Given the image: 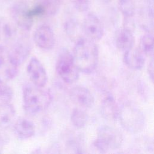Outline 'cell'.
I'll return each mask as SVG.
<instances>
[{
    "label": "cell",
    "mask_w": 154,
    "mask_h": 154,
    "mask_svg": "<svg viewBox=\"0 0 154 154\" xmlns=\"http://www.w3.org/2000/svg\"><path fill=\"white\" fill-rule=\"evenodd\" d=\"M4 138H3L1 134L0 133V153H1V152H2V150L4 147Z\"/></svg>",
    "instance_id": "obj_28"
},
{
    "label": "cell",
    "mask_w": 154,
    "mask_h": 154,
    "mask_svg": "<svg viewBox=\"0 0 154 154\" xmlns=\"http://www.w3.org/2000/svg\"><path fill=\"white\" fill-rule=\"evenodd\" d=\"M118 119L122 128L130 134H139L145 128L146 118L143 112L131 102L125 103L119 107Z\"/></svg>",
    "instance_id": "obj_3"
},
{
    "label": "cell",
    "mask_w": 154,
    "mask_h": 154,
    "mask_svg": "<svg viewBox=\"0 0 154 154\" xmlns=\"http://www.w3.org/2000/svg\"><path fill=\"white\" fill-rule=\"evenodd\" d=\"M74 8L79 12H87L90 8L91 0H70Z\"/></svg>",
    "instance_id": "obj_26"
},
{
    "label": "cell",
    "mask_w": 154,
    "mask_h": 154,
    "mask_svg": "<svg viewBox=\"0 0 154 154\" xmlns=\"http://www.w3.org/2000/svg\"><path fill=\"white\" fill-rule=\"evenodd\" d=\"M100 113L106 120L114 122L118 119L119 106L114 97L111 95H106L102 100L100 105Z\"/></svg>",
    "instance_id": "obj_15"
},
{
    "label": "cell",
    "mask_w": 154,
    "mask_h": 154,
    "mask_svg": "<svg viewBox=\"0 0 154 154\" xmlns=\"http://www.w3.org/2000/svg\"><path fill=\"white\" fill-rule=\"evenodd\" d=\"M123 53V62L129 68L135 70L143 69L145 63V55L140 48L134 46Z\"/></svg>",
    "instance_id": "obj_13"
},
{
    "label": "cell",
    "mask_w": 154,
    "mask_h": 154,
    "mask_svg": "<svg viewBox=\"0 0 154 154\" xmlns=\"http://www.w3.org/2000/svg\"><path fill=\"white\" fill-rule=\"evenodd\" d=\"M13 96V88L7 82H0V101L2 103H10Z\"/></svg>",
    "instance_id": "obj_25"
},
{
    "label": "cell",
    "mask_w": 154,
    "mask_h": 154,
    "mask_svg": "<svg viewBox=\"0 0 154 154\" xmlns=\"http://www.w3.org/2000/svg\"><path fill=\"white\" fill-rule=\"evenodd\" d=\"M140 48L145 55L153 57V37L152 32H146L141 39Z\"/></svg>",
    "instance_id": "obj_23"
},
{
    "label": "cell",
    "mask_w": 154,
    "mask_h": 154,
    "mask_svg": "<svg viewBox=\"0 0 154 154\" xmlns=\"http://www.w3.org/2000/svg\"><path fill=\"white\" fill-rule=\"evenodd\" d=\"M72 101L84 108H90L94 103V98L91 91L85 87L76 85L69 91Z\"/></svg>",
    "instance_id": "obj_12"
},
{
    "label": "cell",
    "mask_w": 154,
    "mask_h": 154,
    "mask_svg": "<svg viewBox=\"0 0 154 154\" xmlns=\"http://www.w3.org/2000/svg\"><path fill=\"white\" fill-rule=\"evenodd\" d=\"M12 126L14 134L20 140L29 139L33 137L35 132V127L34 123L24 117H20L16 120Z\"/></svg>",
    "instance_id": "obj_14"
},
{
    "label": "cell",
    "mask_w": 154,
    "mask_h": 154,
    "mask_svg": "<svg viewBox=\"0 0 154 154\" xmlns=\"http://www.w3.org/2000/svg\"><path fill=\"white\" fill-rule=\"evenodd\" d=\"M141 26L146 32H152L153 26V8L152 0H144L140 10Z\"/></svg>",
    "instance_id": "obj_17"
},
{
    "label": "cell",
    "mask_w": 154,
    "mask_h": 154,
    "mask_svg": "<svg viewBox=\"0 0 154 154\" xmlns=\"http://www.w3.org/2000/svg\"><path fill=\"white\" fill-rule=\"evenodd\" d=\"M17 37V31L14 26L5 18H0V42L11 43Z\"/></svg>",
    "instance_id": "obj_19"
},
{
    "label": "cell",
    "mask_w": 154,
    "mask_h": 154,
    "mask_svg": "<svg viewBox=\"0 0 154 154\" xmlns=\"http://www.w3.org/2000/svg\"><path fill=\"white\" fill-rule=\"evenodd\" d=\"M81 26L86 37L93 41H98L103 36L104 28L102 23L94 13H88L85 14Z\"/></svg>",
    "instance_id": "obj_8"
},
{
    "label": "cell",
    "mask_w": 154,
    "mask_h": 154,
    "mask_svg": "<svg viewBox=\"0 0 154 154\" xmlns=\"http://www.w3.org/2000/svg\"><path fill=\"white\" fill-rule=\"evenodd\" d=\"M64 28L68 36L75 41L82 37L81 34V32H83L82 26H80L78 22L74 19L68 20L65 23Z\"/></svg>",
    "instance_id": "obj_22"
},
{
    "label": "cell",
    "mask_w": 154,
    "mask_h": 154,
    "mask_svg": "<svg viewBox=\"0 0 154 154\" xmlns=\"http://www.w3.org/2000/svg\"><path fill=\"white\" fill-rule=\"evenodd\" d=\"M9 51L12 58L17 64L20 66L28 58L31 51V44L29 39L26 36H20L11 43Z\"/></svg>",
    "instance_id": "obj_9"
},
{
    "label": "cell",
    "mask_w": 154,
    "mask_h": 154,
    "mask_svg": "<svg viewBox=\"0 0 154 154\" xmlns=\"http://www.w3.org/2000/svg\"><path fill=\"white\" fill-rule=\"evenodd\" d=\"M52 100V94L48 89L32 84H26L23 87V106L28 114L35 115L42 112L49 106Z\"/></svg>",
    "instance_id": "obj_2"
},
{
    "label": "cell",
    "mask_w": 154,
    "mask_h": 154,
    "mask_svg": "<svg viewBox=\"0 0 154 154\" xmlns=\"http://www.w3.org/2000/svg\"><path fill=\"white\" fill-rule=\"evenodd\" d=\"M19 67L12 58L9 49L0 45V82H7L14 78Z\"/></svg>",
    "instance_id": "obj_7"
},
{
    "label": "cell",
    "mask_w": 154,
    "mask_h": 154,
    "mask_svg": "<svg viewBox=\"0 0 154 154\" xmlns=\"http://www.w3.org/2000/svg\"><path fill=\"white\" fill-rule=\"evenodd\" d=\"M123 142V137L119 130L108 125H103L98 129L93 146L100 152L106 153L119 149Z\"/></svg>",
    "instance_id": "obj_4"
},
{
    "label": "cell",
    "mask_w": 154,
    "mask_h": 154,
    "mask_svg": "<svg viewBox=\"0 0 154 154\" xmlns=\"http://www.w3.org/2000/svg\"><path fill=\"white\" fill-rule=\"evenodd\" d=\"M147 73L150 78L152 82L153 81V57H151V60L149 61L148 66H147Z\"/></svg>",
    "instance_id": "obj_27"
},
{
    "label": "cell",
    "mask_w": 154,
    "mask_h": 154,
    "mask_svg": "<svg viewBox=\"0 0 154 154\" xmlns=\"http://www.w3.org/2000/svg\"><path fill=\"white\" fill-rule=\"evenodd\" d=\"M72 55L79 72L90 74L96 69L99 49L94 41L83 36L79 38L75 41Z\"/></svg>",
    "instance_id": "obj_1"
},
{
    "label": "cell",
    "mask_w": 154,
    "mask_h": 154,
    "mask_svg": "<svg viewBox=\"0 0 154 154\" xmlns=\"http://www.w3.org/2000/svg\"><path fill=\"white\" fill-rule=\"evenodd\" d=\"M99 1L104 4H108V3L111 2L112 0H99Z\"/></svg>",
    "instance_id": "obj_29"
},
{
    "label": "cell",
    "mask_w": 154,
    "mask_h": 154,
    "mask_svg": "<svg viewBox=\"0 0 154 154\" xmlns=\"http://www.w3.org/2000/svg\"><path fill=\"white\" fill-rule=\"evenodd\" d=\"M134 43L133 31L123 27L118 31L116 37V45L120 51L124 52L133 48Z\"/></svg>",
    "instance_id": "obj_16"
},
{
    "label": "cell",
    "mask_w": 154,
    "mask_h": 154,
    "mask_svg": "<svg viewBox=\"0 0 154 154\" xmlns=\"http://www.w3.org/2000/svg\"><path fill=\"white\" fill-rule=\"evenodd\" d=\"M118 7L124 18L134 17L135 13L134 0H117Z\"/></svg>",
    "instance_id": "obj_24"
},
{
    "label": "cell",
    "mask_w": 154,
    "mask_h": 154,
    "mask_svg": "<svg viewBox=\"0 0 154 154\" xmlns=\"http://www.w3.org/2000/svg\"><path fill=\"white\" fill-rule=\"evenodd\" d=\"M16 120V110L10 103H0V128L7 129L11 126Z\"/></svg>",
    "instance_id": "obj_18"
},
{
    "label": "cell",
    "mask_w": 154,
    "mask_h": 154,
    "mask_svg": "<svg viewBox=\"0 0 154 154\" xmlns=\"http://www.w3.org/2000/svg\"><path fill=\"white\" fill-rule=\"evenodd\" d=\"M35 45L43 50L52 49L55 44V37L52 28L48 25H41L35 30L33 35Z\"/></svg>",
    "instance_id": "obj_11"
},
{
    "label": "cell",
    "mask_w": 154,
    "mask_h": 154,
    "mask_svg": "<svg viewBox=\"0 0 154 154\" xmlns=\"http://www.w3.org/2000/svg\"><path fill=\"white\" fill-rule=\"evenodd\" d=\"M56 72L58 76L66 83L72 84L79 76L78 69L72 54L67 49H63L58 54L56 65Z\"/></svg>",
    "instance_id": "obj_5"
},
{
    "label": "cell",
    "mask_w": 154,
    "mask_h": 154,
    "mask_svg": "<svg viewBox=\"0 0 154 154\" xmlns=\"http://www.w3.org/2000/svg\"><path fill=\"white\" fill-rule=\"evenodd\" d=\"M70 120L74 127L77 129H82L87 124L88 116L85 111L81 108H74L70 115Z\"/></svg>",
    "instance_id": "obj_20"
},
{
    "label": "cell",
    "mask_w": 154,
    "mask_h": 154,
    "mask_svg": "<svg viewBox=\"0 0 154 154\" xmlns=\"http://www.w3.org/2000/svg\"><path fill=\"white\" fill-rule=\"evenodd\" d=\"M36 4L42 8L44 16H53L58 11L61 0H37Z\"/></svg>",
    "instance_id": "obj_21"
},
{
    "label": "cell",
    "mask_w": 154,
    "mask_h": 154,
    "mask_svg": "<svg viewBox=\"0 0 154 154\" xmlns=\"http://www.w3.org/2000/svg\"><path fill=\"white\" fill-rule=\"evenodd\" d=\"M30 6L23 0L14 2L10 9L11 16L16 25L23 31H29L32 27L34 19L30 14Z\"/></svg>",
    "instance_id": "obj_6"
},
{
    "label": "cell",
    "mask_w": 154,
    "mask_h": 154,
    "mask_svg": "<svg viewBox=\"0 0 154 154\" xmlns=\"http://www.w3.org/2000/svg\"><path fill=\"white\" fill-rule=\"evenodd\" d=\"M28 76L32 84L35 86L44 87L48 82L46 71L38 59L32 57L26 66Z\"/></svg>",
    "instance_id": "obj_10"
}]
</instances>
